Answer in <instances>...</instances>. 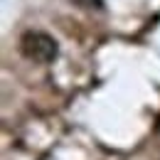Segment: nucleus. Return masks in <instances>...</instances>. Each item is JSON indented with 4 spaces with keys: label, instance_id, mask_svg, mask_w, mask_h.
I'll return each mask as SVG.
<instances>
[{
    "label": "nucleus",
    "instance_id": "f257e3e1",
    "mask_svg": "<svg viewBox=\"0 0 160 160\" xmlns=\"http://www.w3.org/2000/svg\"><path fill=\"white\" fill-rule=\"evenodd\" d=\"M20 52L27 59L52 62L57 57V42L52 40L49 35H44V32H27V35H22Z\"/></svg>",
    "mask_w": 160,
    "mask_h": 160
},
{
    "label": "nucleus",
    "instance_id": "f03ea898",
    "mask_svg": "<svg viewBox=\"0 0 160 160\" xmlns=\"http://www.w3.org/2000/svg\"><path fill=\"white\" fill-rule=\"evenodd\" d=\"M72 2L79 5V8H86V10H99L103 5V0H72Z\"/></svg>",
    "mask_w": 160,
    "mask_h": 160
}]
</instances>
